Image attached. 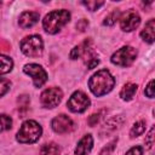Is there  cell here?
Returning <instances> with one entry per match:
<instances>
[{"instance_id": "cell-1", "label": "cell", "mask_w": 155, "mask_h": 155, "mask_svg": "<svg viewBox=\"0 0 155 155\" xmlns=\"http://www.w3.org/2000/svg\"><path fill=\"white\" fill-rule=\"evenodd\" d=\"M114 85H115L114 78L105 69L98 70L96 74L92 75V78L88 81V87H90L91 92L97 97L104 96L108 92H110L113 90Z\"/></svg>"}, {"instance_id": "cell-2", "label": "cell", "mask_w": 155, "mask_h": 155, "mask_svg": "<svg viewBox=\"0 0 155 155\" xmlns=\"http://www.w3.org/2000/svg\"><path fill=\"white\" fill-rule=\"evenodd\" d=\"M70 19V13L67 10H54L45 16L42 21L44 29L50 34H56Z\"/></svg>"}, {"instance_id": "cell-3", "label": "cell", "mask_w": 155, "mask_h": 155, "mask_svg": "<svg viewBox=\"0 0 155 155\" xmlns=\"http://www.w3.org/2000/svg\"><path fill=\"white\" fill-rule=\"evenodd\" d=\"M42 133L41 126L34 120H28L23 122L19 131L17 132V140L19 143H34Z\"/></svg>"}, {"instance_id": "cell-4", "label": "cell", "mask_w": 155, "mask_h": 155, "mask_svg": "<svg viewBox=\"0 0 155 155\" xmlns=\"http://www.w3.org/2000/svg\"><path fill=\"white\" fill-rule=\"evenodd\" d=\"M42 40L39 35H30L21 41V51L29 57H38L42 52Z\"/></svg>"}, {"instance_id": "cell-5", "label": "cell", "mask_w": 155, "mask_h": 155, "mask_svg": "<svg viewBox=\"0 0 155 155\" xmlns=\"http://www.w3.org/2000/svg\"><path fill=\"white\" fill-rule=\"evenodd\" d=\"M137 57V50L131 46H124L111 56V62L120 67H128Z\"/></svg>"}, {"instance_id": "cell-6", "label": "cell", "mask_w": 155, "mask_h": 155, "mask_svg": "<svg viewBox=\"0 0 155 155\" xmlns=\"http://www.w3.org/2000/svg\"><path fill=\"white\" fill-rule=\"evenodd\" d=\"M63 92L59 87H50L40 96V102L45 108H54L62 101Z\"/></svg>"}, {"instance_id": "cell-7", "label": "cell", "mask_w": 155, "mask_h": 155, "mask_svg": "<svg viewBox=\"0 0 155 155\" xmlns=\"http://www.w3.org/2000/svg\"><path fill=\"white\" fill-rule=\"evenodd\" d=\"M67 105L73 113H82L88 108L90 99L84 92L76 91V92H74L71 94V97L69 98Z\"/></svg>"}, {"instance_id": "cell-8", "label": "cell", "mask_w": 155, "mask_h": 155, "mask_svg": "<svg viewBox=\"0 0 155 155\" xmlns=\"http://www.w3.org/2000/svg\"><path fill=\"white\" fill-rule=\"evenodd\" d=\"M23 70H24L25 74H28L29 76H31V79H33V81H34V85H35L36 87L42 86V85L46 82V80H47V74H46V71H45L44 68L40 67L39 64H34V63L27 64V65L23 68Z\"/></svg>"}, {"instance_id": "cell-9", "label": "cell", "mask_w": 155, "mask_h": 155, "mask_svg": "<svg viewBox=\"0 0 155 155\" xmlns=\"http://www.w3.org/2000/svg\"><path fill=\"white\" fill-rule=\"evenodd\" d=\"M140 23V17L139 15L133 11V10H130L127 11L126 13H124V16L120 18V25H121V29L125 30V31H131L133 29H136Z\"/></svg>"}, {"instance_id": "cell-10", "label": "cell", "mask_w": 155, "mask_h": 155, "mask_svg": "<svg viewBox=\"0 0 155 155\" xmlns=\"http://www.w3.org/2000/svg\"><path fill=\"white\" fill-rule=\"evenodd\" d=\"M52 128L54 132L57 133H67V132H70L73 128H74V122L71 121V119L64 114H61L58 116H56L52 122Z\"/></svg>"}, {"instance_id": "cell-11", "label": "cell", "mask_w": 155, "mask_h": 155, "mask_svg": "<svg viewBox=\"0 0 155 155\" xmlns=\"http://www.w3.org/2000/svg\"><path fill=\"white\" fill-rule=\"evenodd\" d=\"M122 122H124V117L122 116H113V117L108 119L103 124L102 128L99 130V134L101 136H107V134L114 132L115 130H117L122 125Z\"/></svg>"}, {"instance_id": "cell-12", "label": "cell", "mask_w": 155, "mask_h": 155, "mask_svg": "<svg viewBox=\"0 0 155 155\" xmlns=\"http://www.w3.org/2000/svg\"><path fill=\"white\" fill-rule=\"evenodd\" d=\"M92 145H93V138H92V136L91 134H86V136H84L79 140V143L76 145V149H75V154L76 155H86L87 153L91 151Z\"/></svg>"}, {"instance_id": "cell-13", "label": "cell", "mask_w": 155, "mask_h": 155, "mask_svg": "<svg viewBox=\"0 0 155 155\" xmlns=\"http://www.w3.org/2000/svg\"><path fill=\"white\" fill-rule=\"evenodd\" d=\"M39 19V13L38 12H33V11H25L23 12L21 16H19V25L21 28L25 29V28H29L31 25H34Z\"/></svg>"}, {"instance_id": "cell-14", "label": "cell", "mask_w": 155, "mask_h": 155, "mask_svg": "<svg viewBox=\"0 0 155 155\" xmlns=\"http://www.w3.org/2000/svg\"><path fill=\"white\" fill-rule=\"evenodd\" d=\"M140 36L143 38V40H145L149 44L154 42V38H155V19H150L147 22L144 29L140 31Z\"/></svg>"}, {"instance_id": "cell-15", "label": "cell", "mask_w": 155, "mask_h": 155, "mask_svg": "<svg viewBox=\"0 0 155 155\" xmlns=\"http://www.w3.org/2000/svg\"><path fill=\"white\" fill-rule=\"evenodd\" d=\"M137 85L136 84H126L122 90L120 91V97L124 99V101H131L134 96V93L137 92Z\"/></svg>"}, {"instance_id": "cell-16", "label": "cell", "mask_w": 155, "mask_h": 155, "mask_svg": "<svg viewBox=\"0 0 155 155\" xmlns=\"http://www.w3.org/2000/svg\"><path fill=\"white\" fill-rule=\"evenodd\" d=\"M61 148L56 143H47L40 148V155H59Z\"/></svg>"}, {"instance_id": "cell-17", "label": "cell", "mask_w": 155, "mask_h": 155, "mask_svg": "<svg viewBox=\"0 0 155 155\" xmlns=\"http://www.w3.org/2000/svg\"><path fill=\"white\" fill-rule=\"evenodd\" d=\"M13 67V62L11 58L6 57V56H2L0 54V75L2 74H7L11 71Z\"/></svg>"}, {"instance_id": "cell-18", "label": "cell", "mask_w": 155, "mask_h": 155, "mask_svg": "<svg viewBox=\"0 0 155 155\" xmlns=\"http://www.w3.org/2000/svg\"><path fill=\"white\" fill-rule=\"evenodd\" d=\"M144 131H145V122H144L143 120H140V121L136 122V124L132 126L130 134H131V137H132V138H134V137L140 136Z\"/></svg>"}, {"instance_id": "cell-19", "label": "cell", "mask_w": 155, "mask_h": 155, "mask_svg": "<svg viewBox=\"0 0 155 155\" xmlns=\"http://www.w3.org/2000/svg\"><path fill=\"white\" fill-rule=\"evenodd\" d=\"M12 126V120L8 115H0V131H7Z\"/></svg>"}, {"instance_id": "cell-20", "label": "cell", "mask_w": 155, "mask_h": 155, "mask_svg": "<svg viewBox=\"0 0 155 155\" xmlns=\"http://www.w3.org/2000/svg\"><path fill=\"white\" fill-rule=\"evenodd\" d=\"M120 18V11L119 10H115V11H113L111 13H109L107 17H105V19H104V24L105 25H113L117 19Z\"/></svg>"}, {"instance_id": "cell-21", "label": "cell", "mask_w": 155, "mask_h": 155, "mask_svg": "<svg viewBox=\"0 0 155 155\" xmlns=\"http://www.w3.org/2000/svg\"><path fill=\"white\" fill-rule=\"evenodd\" d=\"M17 103H18V110L21 113H24L28 109V105H29V97L25 96V94L19 96L18 99H17Z\"/></svg>"}, {"instance_id": "cell-22", "label": "cell", "mask_w": 155, "mask_h": 155, "mask_svg": "<svg viewBox=\"0 0 155 155\" xmlns=\"http://www.w3.org/2000/svg\"><path fill=\"white\" fill-rule=\"evenodd\" d=\"M116 142H117V139H114V140H111L110 143H108V144L101 150L99 155H111V153L114 151V149H115V147H116Z\"/></svg>"}, {"instance_id": "cell-23", "label": "cell", "mask_w": 155, "mask_h": 155, "mask_svg": "<svg viewBox=\"0 0 155 155\" xmlns=\"http://www.w3.org/2000/svg\"><path fill=\"white\" fill-rule=\"evenodd\" d=\"M104 111H105V110H101V111H98V113L92 114V115L88 117V120H87L88 125H90V126H96V125L99 122V120L102 119V115H103Z\"/></svg>"}, {"instance_id": "cell-24", "label": "cell", "mask_w": 155, "mask_h": 155, "mask_svg": "<svg viewBox=\"0 0 155 155\" xmlns=\"http://www.w3.org/2000/svg\"><path fill=\"white\" fill-rule=\"evenodd\" d=\"M82 5H85L90 11H96L104 5V1H82Z\"/></svg>"}, {"instance_id": "cell-25", "label": "cell", "mask_w": 155, "mask_h": 155, "mask_svg": "<svg viewBox=\"0 0 155 155\" xmlns=\"http://www.w3.org/2000/svg\"><path fill=\"white\" fill-rule=\"evenodd\" d=\"M10 81L6 79H0V97H2L8 90H10Z\"/></svg>"}, {"instance_id": "cell-26", "label": "cell", "mask_w": 155, "mask_h": 155, "mask_svg": "<svg viewBox=\"0 0 155 155\" xmlns=\"http://www.w3.org/2000/svg\"><path fill=\"white\" fill-rule=\"evenodd\" d=\"M145 144L149 149L153 147V144H154V127H151L149 133L145 136Z\"/></svg>"}, {"instance_id": "cell-27", "label": "cell", "mask_w": 155, "mask_h": 155, "mask_svg": "<svg viewBox=\"0 0 155 155\" xmlns=\"http://www.w3.org/2000/svg\"><path fill=\"white\" fill-rule=\"evenodd\" d=\"M145 94L149 98H153L154 97V80H150L149 84L147 85V87H145Z\"/></svg>"}, {"instance_id": "cell-28", "label": "cell", "mask_w": 155, "mask_h": 155, "mask_svg": "<svg viewBox=\"0 0 155 155\" xmlns=\"http://www.w3.org/2000/svg\"><path fill=\"white\" fill-rule=\"evenodd\" d=\"M125 155H143V148L137 145V147H133L131 148Z\"/></svg>"}, {"instance_id": "cell-29", "label": "cell", "mask_w": 155, "mask_h": 155, "mask_svg": "<svg viewBox=\"0 0 155 155\" xmlns=\"http://www.w3.org/2000/svg\"><path fill=\"white\" fill-rule=\"evenodd\" d=\"M87 25H88L87 19H80V21L76 23V29H78L79 31H84L85 29H87Z\"/></svg>"}, {"instance_id": "cell-30", "label": "cell", "mask_w": 155, "mask_h": 155, "mask_svg": "<svg viewBox=\"0 0 155 155\" xmlns=\"http://www.w3.org/2000/svg\"><path fill=\"white\" fill-rule=\"evenodd\" d=\"M10 44L6 41V40H4V39H0V51L1 52H5V51H10Z\"/></svg>"}, {"instance_id": "cell-31", "label": "cell", "mask_w": 155, "mask_h": 155, "mask_svg": "<svg viewBox=\"0 0 155 155\" xmlns=\"http://www.w3.org/2000/svg\"><path fill=\"white\" fill-rule=\"evenodd\" d=\"M0 6H1V1H0Z\"/></svg>"}]
</instances>
